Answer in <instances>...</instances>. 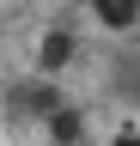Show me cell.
I'll return each mask as SVG.
<instances>
[{"instance_id": "obj_6", "label": "cell", "mask_w": 140, "mask_h": 146, "mask_svg": "<svg viewBox=\"0 0 140 146\" xmlns=\"http://www.w3.org/2000/svg\"><path fill=\"white\" fill-rule=\"evenodd\" d=\"M73 6H85V0H73Z\"/></svg>"}, {"instance_id": "obj_4", "label": "cell", "mask_w": 140, "mask_h": 146, "mask_svg": "<svg viewBox=\"0 0 140 146\" xmlns=\"http://www.w3.org/2000/svg\"><path fill=\"white\" fill-rule=\"evenodd\" d=\"M73 49H79V36L67 31V25H55L43 36V49H37V73H61L67 61H73Z\"/></svg>"}, {"instance_id": "obj_3", "label": "cell", "mask_w": 140, "mask_h": 146, "mask_svg": "<svg viewBox=\"0 0 140 146\" xmlns=\"http://www.w3.org/2000/svg\"><path fill=\"white\" fill-rule=\"evenodd\" d=\"M85 12H92V25L110 31V36H134L140 31V0H85Z\"/></svg>"}, {"instance_id": "obj_5", "label": "cell", "mask_w": 140, "mask_h": 146, "mask_svg": "<svg viewBox=\"0 0 140 146\" xmlns=\"http://www.w3.org/2000/svg\"><path fill=\"white\" fill-rule=\"evenodd\" d=\"M104 146H140V128H134V122H122V128H116Z\"/></svg>"}, {"instance_id": "obj_2", "label": "cell", "mask_w": 140, "mask_h": 146, "mask_svg": "<svg viewBox=\"0 0 140 146\" xmlns=\"http://www.w3.org/2000/svg\"><path fill=\"white\" fill-rule=\"evenodd\" d=\"M37 134H43L49 146H79V140H85V110L61 98V104H55V110L37 122Z\"/></svg>"}, {"instance_id": "obj_1", "label": "cell", "mask_w": 140, "mask_h": 146, "mask_svg": "<svg viewBox=\"0 0 140 146\" xmlns=\"http://www.w3.org/2000/svg\"><path fill=\"white\" fill-rule=\"evenodd\" d=\"M6 104H12V116H19V122H43L49 110L61 104V91H55V79H49V73H37V79H19V85H12Z\"/></svg>"}]
</instances>
